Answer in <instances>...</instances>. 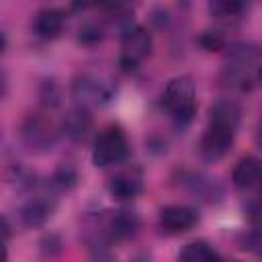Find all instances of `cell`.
<instances>
[{"label":"cell","instance_id":"cell-1","mask_svg":"<svg viewBox=\"0 0 262 262\" xmlns=\"http://www.w3.org/2000/svg\"><path fill=\"white\" fill-rule=\"evenodd\" d=\"M239 106L225 98L217 100L209 111V127L201 139V156L209 162L221 160L233 145L235 129L239 125Z\"/></svg>","mask_w":262,"mask_h":262},{"label":"cell","instance_id":"cell-2","mask_svg":"<svg viewBox=\"0 0 262 262\" xmlns=\"http://www.w3.org/2000/svg\"><path fill=\"white\" fill-rule=\"evenodd\" d=\"M260 51L256 45L233 47L223 68V84L237 92H250L260 82Z\"/></svg>","mask_w":262,"mask_h":262},{"label":"cell","instance_id":"cell-3","mask_svg":"<svg viewBox=\"0 0 262 262\" xmlns=\"http://www.w3.org/2000/svg\"><path fill=\"white\" fill-rule=\"evenodd\" d=\"M164 106L180 129L192 121L196 113V92L190 76H178L168 82L164 90Z\"/></svg>","mask_w":262,"mask_h":262},{"label":"cell","instance_id":"cell-4","mask_svg":"<svg viewBox=\"0 0 262 262\" xmlns=\"http://www.w3.org/2000/svg\"><path fill=\"white\" fill-rule=\"evenodd\" d=\"M127 154H129V141H127L125 131L117 125H111L98 135L94 149H92V162L98 168H106V166L123 162Z\"/></svg>","mask_w":262,"mask_h":262},{"label":"cell","instance_id":"cell-5","mask_svg":"<svg viewBox=\"0 0 262 262\" xmlns=\"http://www.w3.org/2000/svg\"><path fill=\"white\" fill-rule=\"evenodd\" d=\"M151 53V35L143 27H129L121 41L119 63L125 72L135 70Z\"/></svg>","mask_w":262,"mask_h":262},{"label":"cell","instance_id":"cell-6","mask_svg":"<svg viewBox=\"0 0 262 262\" xmlns=\"http://www.w3.org/2000/svg\"><path fill=\"white\" fill-rule=\"evenodd\" d=\"M20 135H23V141L35 151L51 149L55 145V139H57V131H55L53 123L43 115L27 117L23 127H20Z\"/></svg>","mask_w":262,"mask_h":262},{"label":"cell","instance_id":"cell-7","mask_svg":"<svg viewBox=\"0 0 262 262\" xmlns=\"http://www.w3.org/2000/svg\"><path fill=\"white\" fill-rule=\"evenodd\" d=\"M196 221H199V213L188 205H168L160 211V227L164 233L170 235L192 229Z\"/></svg>","mask_w":262,"mask_h":262},{"label":"cell","instance_id":"cell-8","mask_svg":"<svg viewBox=\"0 0 262 262\" xmlns=\"http://www.w3.org/2000/svg\"><path fill=\"white\" fill-rule=\"evenodd\" d=\"M72 90H74V96L80 100L82 108H86L88 104H102L113 94L108 84L98 80V78H94V76H80V78H76Z\"/></svg>","mask_w":262,"mask_h":262},{"label":"cell","instance_id":"cell-9","mask_svg":"<svg viewBox=\"0 0 262 262\" xmlns=\"http://www.w3.org/2000/svg\"><path fill=\"white\" fill-rule=\"evenodd\" d=\"M55 209V201L47 194H35L33 199H29L23 209H20V221L27 225V227H37V225H43L51 213Z\"/></svg>","mask_w":262,"mask_h":262},{"label":"cell","instance_id":"cell-10","mask_svg":"<svg viewBox=\"0 0 262 262\" xmlns=\"http://www.w3.org/2000/svg\"><path fill=\"white\" fill-rule=\"evenodd\" d=\"M143 188L141 176L135 172H121L108 182V192L117 201H133Z\"/></svg>","mask_w":262,"mask_h":262},{"label":"cell","instance_id":"cell-11","mask_svg":"<svg viewBox=\"0 0 262 262\" xmlns=\"http://www.w3.org/2000/svg\"><path fill=\"white\" fill-rule=\"evenodd\" d=\"M231 180H233V186L239 188V190H250V188L258 186V182H260V160L254 158V156L242 158L233 168Z\"/></svg>","mask_w":262,"mask_h":262},{"label":"cell","instance_id":"cell-12","mask_svg":"<svg viewBox=\"0 0 262 262\" xmlns=\"http://www.w3.org/2000/svg\"><path fill=\"white\" fill-rule=\"evenodd\" d=\"M66 16L59 8H43L35 16V33L41 39H55L63 31Z\"/></svg>","mask_w":262,"mask_h":262},{"label":"cell","instance_id":"cell-13","mask_svg":"<svg viewBox=\"0 0 262 262\" xmlns=\"http://www.w3.org/2000/svg\"><path fill=\"white\" fill-rule=\"evenodd\" d=\"M139 227V219L133 211H117L108 221V231L115 239L131 237Z\"/></svg>","mask_w":262,"mask_h":262},{"label":"cell","instance_id":"cell-14","mask_svg":"<svg viewBox=\"0 0 262 262\" xmlns=\"http://www.w3.org/2000/svg\"><path fill=\"white\" fill-rule=\"evenodd\" d=\"M90 125H92V119H90L88 111L82 108V106L74 108V111L66 117V121H63L66 133H68L72 139H76V141H80V139H84V137L88 135Z\"/></svg>","mask_w":262,"mask_h":262},{"label":"cell","instance_id":"cell-15","mask_svg":"<svg viewBox=\"0 0 262 262\" xmlns=\"http://www.w3.org/2000/svg\"><path fill=\"white\" fill-rule=\"evenodd\" d=\"M178 262H219V258L213 252V248L205 242H192L182 248Z\"/></svg>","mask_w":262,"mask_h":262},{"label":"cell","instance_id":"cell-16","mask_svg":"<svg viewBox=\"0 0 262 262\" xmlns=\"http://www.w3.org/2000/svg\"><path fill=\"white\" fill-rule=\"evenodd\" d=\"M209 10L217 16V18H235L246 10L244 2H235V0H217L209 4Z\"/></svg>","mask_w":262,"mask_h":262},{"label":"cell","instance_id":"cell-17","mask_svg":"<svg viewBox=\"0 0 262 262\" xmlns=\"http://www.w3.org/2000/svg\"><path fill=\"white\" fill-rule=\"evenodd\" d=\"M201 43L205 45V49H209V51H217V49H223L225 39H223L219 33H205V35L201 37Z\"/></svg>","mask_w":262,"mask_h":262},{"label":"cell","instance_id":"cell-18","mask_svg":"<svg viewBox=\"0 0 262 262\" xmlns=\"http://www.w3.org/2000/svg\"><path fill=\"white\" fill-rule=\"evenodd\" d=\"M100 29L98 27H84L82 31H80V41H84V43H96V41H100Z\"/></svg>","mask_w":262,"mask_h":262},{"label":"cell","instance_id":"cell-19","mask_svg":"<svg viewBox=\"0 0 262 262\" xmlns=\"http://www.w3.org/2000/svg\"><path fill=\"white\" fill-rule=\"evenodd\" d=\"M6 239H8V227L0 219V262L6 260Z\"/></svg>","mask_w":262,"mask_h":262},{"label":"cell","instance_id":"cell-20","mask_svg":"<svg viewBox=\"0 0 262 262\" xmlns=\"http://www.w3.org/2000/svg\"><path fill=\"white\" fill-rule=\"evenodd\" d=\"M2 92H4V76L0 74V96H2Z\"/></svg>","mask_w":262,"mask_h":262},{"label":"cell","instance_id":"cell-21","mask_svg":"<svg viewBox=\"0 0 262 262\" xmlns=\"http://www.w3.org/2000/svg\"><path fill=\"white\" fill-rule=\"evenodd\" d=\"M219 262H221V260H219Z\"/></svg>","mask_w":262,"mask_h":262}]
</instances>
